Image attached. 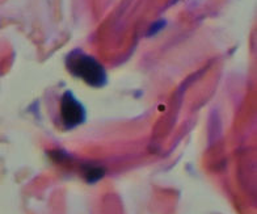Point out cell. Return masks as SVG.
I'll return each instance as SVG.
<instances>
[{
	"label": "cell",
	"mask_w": 257,
	"mask_h": 214,
	"mask_svg": "<svg viewBox=\"0 0 257 214\" xmlns=\"http://www.w3.org/2000/svg\"><path fill=\"white\" fill-rule=\"evenodd\" d=\"M66 67L74 76L95 88L104 87L108 82V75L104 66L97 59L81 50H74L67 55Z\"/></svg>",
	"instance_id": "1"
},
{
	"label": "cell",
	"mask_w": 257,
	"mask_h": 214,
	"mask_svg": "<svg viewBox=\"0 0 257 214\" xmlns=\"http://www.w3.org/2000/svg\"><path fill=\"white\" fill-rule=\"evenodd\" d=\"M61 119L66 129H74L85 121V109L71 91H67L61 100Z\"/></svg>",
	"instance_id": "2"
}]
</instances>
